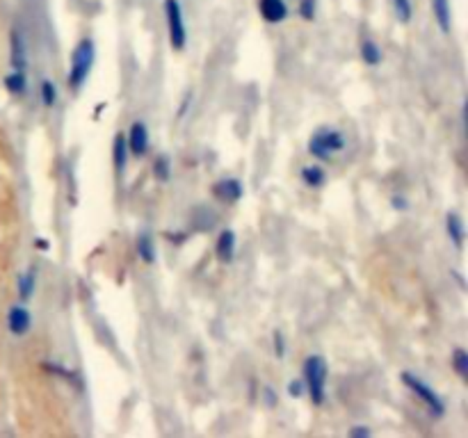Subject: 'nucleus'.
Wrapping results in <instances>:
<instances>
[{
	"label": "nucleus",
	"mask_w": 468,
	"mask_h": 438,
	"mask_svg": "<svg viewBox=\"0 0 468 438\" xmlns=\"http://www.w3.org/2000/svg\"><path fill=\"white\" fill-rule=\"evenodd\" d=\"M96 60V46L92 39H83L71 53V69H69V87L78 92L85 85Z\"/></svg>",
	"instance_id": "nucleus-1"
},
{
	"label": "nucleus",
	"mask_w": 468,
	"mask_h": 438,
	"mask_svg": "<svg viewBox=\"0 0 468 438\" xmlns=\"http://www.w3.org/2000/svg\"><path fill=\"white\" fill-rule=\"evenodd\" d=\"M325 382H327V363L323 356H308L304 361V386L311 402L320 406L325 402Z\"/></svg>",
	"instance_id": "nucleus-2"
},
{
	"label": "nucleus",
	"mask_w": 468,
	"mask_h": 438,
	"mask_svg": "<svg viewBox=\"0 0 468 438\" xmlns=\"http://www.w3.org/2000/svg\"><path fill=\"white\" fill-rule=\"evenodd\" d=\"M343 149H345V135L331 128H320L308 140V153L318 160H331Z\"/></svg>",
	"instance_id": "nucleus-3"
},
{
	"label": "nucleus",
	"mask_w": 468,
	"mask_h": 438,
	"mask_svg": "<svg viewBox=\"0 0 468 438\" xmlns=\"http://www.w3.org/2000/svg\"><path fill=\"white\" fill-rule=\"evenodd\" d=\"M164 16H167V30H169V44L174 51H183L188 42V30H185V18L181 0H164Z\"/></svg>",
	"instance_id": "nucleus-4"
},
{
	"label": "nucleus",
	"mask_w": 468,
	"mask_h": 438,
	"mask_svg": "<svg viewBox=\"0 0 468 438\" xmlns=\"http://www.w3.org/2000/svg\"><path fill=\"white\" fill-rule=\"evenodd\" d=\"M402 382H404V386L409 388V391H412L414 395H418V400H421L427 408H430L432 415L441 418V415L445 413L443 400L432 391V386H427V384L423 382L421 377H416V375H412V372H402Z\"/></svg>",
	"instance_id": "nucleus-5"
},
{
	"label": "nucleus",
	"mask_w": 468,
	"mask_h": 438,
	"mask_svg": "<svg viewBox=\"0 0 468 438\" xmlns=\"http://www.w3.org/2000/svg\"><path fill=\"white\" fill-rule=\"evenodd\" d=\"M7 327L14 336H25L32 327L30 310H28L25 306H12L9 308V315H7Z\"/></svg>",
	"instance_id": "nucleus-6"
},
{
	"label": "nucleus",
	"mask_w": 468,
	"mask_h": 438,
	"mask_svg": "<svg viewBox=\"0 0 468 438\" xmlns=\"http://www.w3.org/2000/svg\"><path fill=\"white\" fill-rule=\"evenodd\" d=\"M258 12L263 16V21L281 23L288 18V5L286 0H258Z\"/></svg>",
	"instance_id": "nucleus-7"
},
{
	"label": "nucleus",
	"mask_w": 468,
	"mask_h": 438,
	"mask_svg": "<svg viewBox=\"0 0 468 438\" xmlns=\"http://www.w3.org/2000/svg\"><path fill=\"white\" fill-rule=\"evenodd\" d=\"M126 144H128L131 153L144 155L146 151H149V128H146L142 121H135L131 126V133H128V140H126Z\"/></svg>",
	"instance_id": "nucleus-8"
},
{
	"label": "nucleus",
	"mask_w": 468,
	"mask_h": 438,
	"mask_svg": "<svg viewBox=\"0 0 468 438\" xmlns=\"http://www.w3.org/2000/svg\"><path fill=\"white\" fill-rule=\"evenodd\" d=\"M212 194L224 203H233V201L242 199V185L236 178H224V181H217L215 185H212Z\"/></svg>",
	"instance_id": "nucleus-9"
},
{
	"label": "nucleus",
	"mask_w": 468,
	"mask_h": 438,
	"mask_svg": "<svg viewBox=\"0 0 468 438\" xmlns=\"http://www.w3.org/2000/svg\"><path fill=\"white\" fill-rule=\"evenodd\" d=\"M215 254L222 262H231L233 256H236V233L233 231H222L215 245Z\"/></svg>",
	"instance_id": "nucleus-10"
},
{
	"label": "nucleus",
	"mask_w": 468,
	"mask_h": 438,
	"mask_svg": "<svg viewBox=\"0 0 468 438\" xmlns=\"http://www.w3.org/2000/svg\"><path fill=\"white\" fill-rule=\"evenodd\" d=\"M28 57H25V42L18 30L12 32V66L18 71H25Z\"/></svg>",
	"instance_id": "nucleus-11"
},
{
	"label": "nucleus",
	"mask_w": 468,
	"mask_h": 438,
	"mask_svg": "<svg viewBox=\"0 0 468 438\" xmlns=\"http://www.w3.org/2000/svg\"><path fill=\"white\" fill-rule=\"evenodd\" d=\"M445 229H448V236H450V240L455 242V247L462 249L464 247V221L460 219V215L450 212V215L445 217Z\"/></svg>",
	"instance_id": "nucleus-12"
},
{
	"label": "nucleus",
	"mask_w": 468,
	"mask_h": 438,
	"mask_svg": "<svg viewBox=\"0 0 468 438\" xmlns=\"http://www.w3.org/2000/svg\"><path fill=\"white\" fill-rule=\"evenodd\" d=\"M432 9L441 32H450V0H432Z\"/></svg>",
	"instance_id": "nucleus-13"
},
{
	"label": "nucleus",
	"mask_w": 468,
	"mask_h": 438,
	"mask_svg": "<svg viewBox=\"0 0 468 438\" xmlns=\"http://www.w3.org/2000/svg\"><path fill=\"white\" fill-rule=\"evenodd\" d=\"M126 160H128V144H126L124 135H116L114 144H112V162H114V169H116V171H124V169H126Z\"/></svg>",
	"instance_id": "nucleus-14"
},
{
	"label": "nucleus",
	"mask_w": 468,
	"mask_h": 438,
	"mask_svg": "<svg viewBox=\"0 0 468 438\" xmlns=\"http://www.w3.org/2000/svg\"><path fill=\"white\" fill-rule=\"evenodd\" d=\"M138 254L146 265H153L155 262V245H153V238L149 236V233H142V236L138 238Z\"/></svg>",
	"instance_id": "nucleus-15"
},
{
	"label": "nucleus",
	"mask_w": 468,
	"mask_h": 438,
	"mask_svg": "<svg viewBox=\"0 0 468 438\" xmlns=\"http://www.w3.org/2000/svg\"><path fill=\"white\" fill-rule=\"evenodd\" d=\"M361 60H364L368 66H377L382 62V51H379V46L373 42V39H366L364 44H361Z\"/></svg>",
	"instance_id": "nucleus-16"
},
{
	"label": "nucleus",
	"mask_w": 468,
	"mask_h": 438,
	"mask_svg": "<svg viewBox=\"0 0 468 438\" xmlns=\"http://www.w3.org/2000/svg\"><path fill=\"white\" fill-rule=\"evenodd\" d=\"M301 181H304L308 188H320L325 183V171L318 164H308V167L301 169Z\"/></svg>",
	"instance_id": "nucleus-17"
},
{
	"label": "nucleus",
	"mask_w": 468,
	"mask_h": 438,
	"mask_svg": "<svg viewBox=\"0 0 468 438\" xmlns=\"http://www.w3.org/2000/svg\"><path fill=\"white\" fill-rule=\"evenodd\" d=\"M25 85H28V80H25V71H18V69H14L12 73H9L7 78H5V87L12 94H16V96H21L23 92H25Z\"/></svg>",
	"instance_id": "nucleus-18"
},
{
	"label": "nucleus",
	"mask_w": 468,
	"mask_h": 438,
	"mask_svg": "<svg viewBox=\"0 0 468 438\" xmlns=\"http://www.w3.org/2000/svg\"><path fill=\"white\" fill-rule=\"evenodd\" d=\"M153 174H155V178L162 181V183H167L172 178V160H169V155H160V158L155 160Z\"/></svg>",
	"instance_id": "nucleus-19"
},
{
	"label": "nucleus",
	"mask_w": 468,
	"mask_h": 438,
	"mask_svg": "<svg viewBox=\"0 0 468 438\" xmlns=\"http://www.w3.org/2000/svg\"><path fill=\"white\" fill-rule=\"evenodd\" d=\"M32 290H35V272H25L18 279V297H21V301L30 299Z\"/></svg>",
	"instance_id": "nucleus-20"
},
{
	"label": "nucleus",
	"mask_w": 468,
	"mask_h": 438,
	"mask_svg": "<svg viewBox=\"0 0 468 438\" xmlns=\"http://www.w3.org/2000/svg\"><path fill=\"white\" fill-rule=\"evenodd\" d=\"M452 367H455V372L460 375L462 379L468 377V354L464 352V349H455V354H452Z\"/></svg>",
	"instance_id": "nucleus-21"
},
{
	"label": "nucleus",
	"mask_w": 468,
	"mask_h": 438,
	"mask_svg": "<svg viewBox=\"0 0 468 438\" xmlns=\"http://www.w3.org/2000/svg\"><path fill=\"white\" fill-rule=\"evenodd\" d=\"M393 7H395V14L400 16V21H402V23L412 21V14H414V3H412V0H393Z\"/></svg>",
	"instance_id": "nucleus-22"
},
{
	"label": "nucleus",
	"mask_w": 468,
	"mask_h": 438,
	"mask_svg": "<svg viewBox=\"0 0 468 438\" xmlns=\"http://www.w3.org/2000/svg\"><path fill=\"white\" fill-rule=\"evenodd\" d=\"M57 101V90L55 85L51 80H44L42 83V103L46 105V108H53Z\"/></svg>",
	"instance_id": "nucleus-23"
},
{
	"label": "nucleus",
	"mask_w": 468,
	"mask_h": 438,
	"mask_svg": "<svg viewBox=\"0 0 468 438\" xmlns=\"http://www.w3.org/2000/svg\"><path fill=\"white\" fill-rule=\"evenodd\" d=\"M316 5H318V0H299V14H301V18H306V21H313V18H316Z\"/></svg>",
	"instance_id": "nucleus-24"
},
{
	"label": "nucleus",
	"mask_w": 468,
	"mask_h": 438,
	"mask_svg": "<svg viewBox=\"0 0 468 438\" xmlns=\"http://www.w3.org/2000/svg\"><path fill=\"white\" fill-rule=\"evenodd\" d=\"M288 391H290L292 397H301V395H304V391H306V386H304V382H299V379H295V382H290Z\"/></svg>",
	"instance_id": "nucleus-25"
},
{
	"label": "nucleus",
	"mask_w": 468,
	"mask_h": 438,
	"mask_svg": "<svg viewBox=\"0 0 468 438\" xmlns=\"http://www.w3.org/2000/svg\"><path fill=\"white\" fill-rule=\"evenodd\" d=\"M275 345H277V356H284V338H281L279 331H275Z\"/></svg>",
	"instance_id": "nucleus-26"
},
{
	"label": "nucleus",
	"mask_w": 468,
	"mask_h": 438,
	"mask_svg": "<svg viewBox=\"0 0 468 438\" xmlns=\"http://www.w3.org/2000/svg\"><path fill=\"white\" fill-rule=\"evenodd\" d=\"M349 436H370V430H366V427H354V430H349Z\"/></svg>",
	"instance_id": "nucleus-27"
},
{
	"label": "nucleus",
	"mask_w": 468,
	"mask_h": 438,
	"mask_svg": "<svg viewBox=\"0 0 468 438\" xmlns=\"http://www.w3.org/2000/svg\"><path fill=\"white\" fill-rule=\"evenodd\" d=\"M393 206H397L400 210H407V201L402 197H393Z\"/></svg>",
	"instance_id": "nucleus-28"
},
{
	"label": "nucleus",
	"mask_w": 468,
	"mask_h": 438,
	"mask_svg": "<svg viewBox=\"0 0 468 438\" xmlns=\"http://www.w3.org/2000/svg\"><path fill=\"white\" fill-rule=\"evenodd\" d=\"M190 99H192V96H190V94H188V96H185V101H183V105H181V112H179V116H185V112H188V105H190Z\"/></svg>",
	"instance_id": "nucleus-29"
},
{
	"label": "nucleus",
	"mask_w": 468,
	"mask_h": 438,
	"mask_svg": "<svg viewBox=\"0 0 468 438\" xmlns=\"http://www.w3.org/2000/svg\"><path fill=\"white\" fill-rule=\"evenodd\" d=\"M37 247H39V249H48V245H46L44 240H39V242H37Z\"/></svg>",
	"instance_id": "nucleus-30"
}]
</instances>
